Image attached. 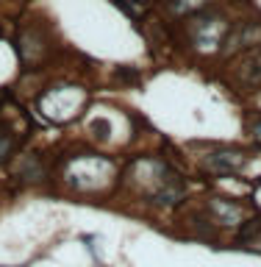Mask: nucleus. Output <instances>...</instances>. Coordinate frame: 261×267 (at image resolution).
Instances as JSON below:
<instances>
[{
	"label": "nucleus",
	"mask_w": 261,
	"mask_h": 267,
	"mask_svg": "<svg viewBox=\"0 0 261 267\" xmlns=\"http://www.w3.org/2000/svg\"><path fill=\"white\" fill-rule=\"evenodd\" d=\"M89 128L95 131L97 139H106V137H109V131H111V128H109V120H92V122H89Z\"/></svg>",
	"instance_id": "obj_13"
},
{
	"label": "nucleus",
	"mask_w": 261,
	"mask_h": 267,
	"mask_svg": "<svg viewBox=\"0 0 261 267\" xmlns=\"http://www.w3.org/2000/svg\"><path fill=\"white\" fill-rule=\"evenodd\" d=\"M234 78H236V84H239V86L259 89V86H261V50L244 53L242 59L236 61Z\"/></svg>",
	"instance_id": "obj_7"
},
{
	"label": "nucleus",
	"mask_w": 261,
	"mask_h": 267,
	"mask_svg": "<svg viewBox=\"0 0 261 267\" xmlns=\"http://www.w3.org/2000/svg\"><path fill=\"white\" fill-rule=\"evenodd\" d=\"M247 153L244 150H211L203 156V167L214 175H236L244 170Z\"/></svg>",
	"instance_id": "obj_5"
},
{
	"label": "nucleus",
	"mask_w": 261,
	"mask_h": 267,
	"mask_svg": "<svg viewBox=\"0 0 261 267\" xmlns=\"http://www.w3.org/2000/svg\"><path fill=\"white\" fill-rule=\"evenodd\" d=\"M259 103H261V95H259Z\"/></svg>",
	"instance_id": "obj_15"
},
{
	"label": "nucleus",
	"mask_w": 261,
	"mask_h": 267,
	"mask_svg": "<svg viewBox=\"0 0 261 267\" xmlns=\"http://www.w3.org/2000/svg\"><path fill=\"white\" fill-rule=\"evenodd\" d=\"M261 234V217H247L239 228H236V242H253Z\"/></svg>",
	"instance_id": "obj_10"
},
{
	"label": "nucleus",
	"mask_w": 261,
	"mask_h": 267,
	"mask_svg": "<svg viewBox=\"0 0 261 267\" xmlns=\"http://www.w3.org/2000/svg\"><path fill=\"white\" fill-rule=\"evenodd\" d=\"M209 3L211 0H170V11L178 17H195L209 9Z\"/></svg>",
	"instance_id": "obj_9"
},
{
	"label": "nucleus",
	"mask_w": 261,
	"mask_h": 267,
	"mask_svg": "<svg viewBox=\"0 0 261 267\" xmlns=\"http://www.w3.org/2000/svg\"><path fill=\"white\" fill-rule=\"evenodd\" d=\"M250 134H253V139L261 145V120L259 122H253V128H250Z\"/></svg>",
	"instance_id": "obj_14"
},
{
	"label": "nucleus",
	"mask_w": 261,
	"mask_h": 267,
	"mask_svg": "<svg viewBox=\"0 0 261 267\" xmlns=\"http://www.w3.org/2000/svg\"><path fill=\"white\" fill-rule=\"evenodd\" d=\"M11 153V134L0 128V162H6Z\"/></svg>",
	"instance_id": "obj_12"
},
{
	"label": "nucleus",
	"mask_w": 261,
	"mask_h": 267,
	"mask_svg": "<svg viewBox=\"0 0 261 267\" xmlns=\"http://www.w3.org/2000/svg\"><path fill=\"white\" fill-rule=\"evenodd\" d=\"M114 175V167L109 159L103 156H95V153H81V156H72L67 167H64V181L67 187L78 192H100L109 187Z\"/></svg>",
	"instance_id": "obj_1"
},
{
	"label": "nucleus",
	"mask_w": 261,
	"mask_h": 267,
	"mask_svg": "<svg viewBox=\"0 0 261 267\" xmlns=\"http://www.w3.org/2000/svg\"><path fill=\"white\" fill-rule=\"evenodd\" d=\"M261 50V20H244L236 28H231L225 36V48L222 53H253Z\"/></svg>",
	"instance_id": "obj_4"
},
{
	"label": "nucleus",
	"mask_w": 261,
	"mask_h": 267,
	"mask_svg": "<svg viewBox=\"0 0 261 267\" xmlns=\"http://www.w3.org/2000/svg\"><path fill=\"white\" fill-rule=\"evenodd\" d=\"M231 31L228 20L217 11H200L195 14V20L189 23V39L195 45L197 53H217L225 45V36Z\"/></svg>",
	"instance_id": "obj_3"
},
{
	"label": "nucleus",
	"mask_w": 261,
	"mask_h": 267,
	"mask_svg": "<svg viewBox=\"0 0 261 267\" xmlns=\"http://www.w3.org/2000/svg\"><path fill=\"white\" fill-rule=\"evenodd\" d=\"M17 50H20V56H22V61H36V59H42V53H44V45H42V39H39V34L36 31H31L28 28L25 34L17 39Z\"/></svg>",
	"instance_id": "obj_8"
},
{
	"label": "nucleus",
	"mask_w": 261,
	"mask_h": 267,
	"mask_svg": "<svg viewBox=\"0 0 261 267\" xmlns=\"http://www.w3.org/2000/svg\"><path fill=\"white\" fill-rule=\"evenodd\" d=\"M84 103H87V89L70 86V84L50 86L47 92L39 95V112H42L47 120H56V122L75 117Z\"/></svg>",
	"instance_id": "obj_2"
},
{
	"label": "nucleus",
	"mask_w": 261,
	"mask_h": 267,
	"mask_svg": "<svg viewBox=\"0 0 261 267\" xmlns=\"http://www.w3.org/2000/svg\"><path fill=\"white\" fill-rule=\"evenodd\" d=\"M206 209H209V215H211V223L219 225V228H239L247 220L244 206H239V203H234V200H228V198H211L206 203Z\"/></svg>",
	"instance_id": "obj_6"
},
{
	"label": "nucleus",
	"mask_w": 261,
	"mask_h": 267,
	"mask_svg": "<svg viewBox=\"0 0 261 267\" xmlns=\"http://www.w3.org/2000/svg\"><path fill=\"white\" fill-rule=\"evenodd\" d=\"M20 175H22L25 181H39V178H42V164L36 162L34 156H28L25 162H22V167H20Z\"/></svg>",
	"instance_id": "obj_11"
}]
</instances>
